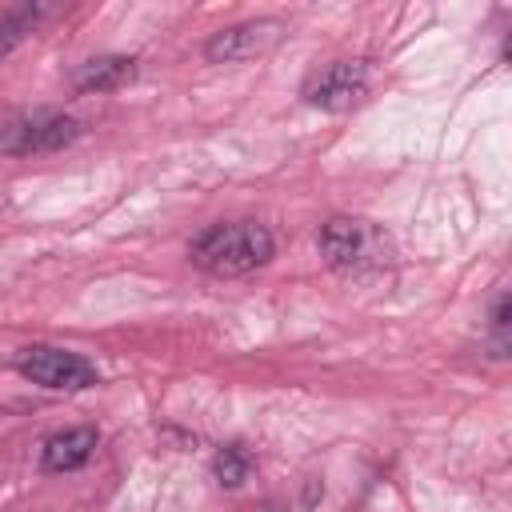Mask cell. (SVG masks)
Masks as SVG:
<instances>
[{
    "mask_svg": "<svg viewBox=\"0 0 512 512\" xmlns=\"http://www.w3.org/2000/svg\"><path fill=\"white\" fill-rule=\"evenodd\" d=\"M276 244L272 232L256 220H224V224H208L192 244L188 256L196 268H204L208 276H248L256 268H264L272 260Z\"/></svg>",
    "mask_w": 512,
    "mask_h": 512,
    "instance_id": "cell-1",
    "label": "cell"
},
{
    "mask_svg": "<svg viewBox=\"0 0 512 512\" xmlns=\"http://www.w3.org/2000/svg\"><path fill=\"white\" fill-rule=\"evenodd\" d=\"M320 256L328 268L344 272V276H372L392 268L396 260V244L392 236L360 216H332L320 224Z\"/></svg>",
    "mask_w": 512,
    "mask_h": 512,
    "instance_id": "cell-2",
    "label": "cell"
},
{
    "mask_svg": "<svg viewBox=\"0 0 512 512\" xmlns=\"http://www.w3.org/2000/svg\"><path fill=\"white\" fill-rule=\"evenodd\" d=\"M12 368L48 388V392H84V388H96L100 384V372L96 364H88L84 356L68 352V348H56V344H28L12 356Z\"/></svg>",
    "mask_w": 512,
    "mask_h": 512,
    "instance_id": "cell-3",
    "label": "cell"
},
{
    "mask_svg": "<svg viewBox=\"0 0 512 512\" xmlns=\"http://www.w3.org/2000/svg\"><path fill=\"white\" fill-rule=\"evenodd\" d=\"M368 96V68L360 60H336L304 80V100L324 112H348Z\"/></svg>",
    "mask_w": 512,
    "mask_h": 512,
    "instance_id": "cell-4",
    "label": "cell"
},
{
    "mask_svg": "<svg viewBox=\"0 0 512 512\" xmlns=\"http://www.w3.org/2000/svg\"><path fill=\"white\" fill-rule=\"evenodd\" d=\"M80 136V120L68 112H32L16 124H8L0 148L12 156H36V152H60Z\"/></svg>",
    "mask_w": 512,
    "mask_h": 512,
    "instance_id": "cell-5",
    "label": "cell"
},
{
    "mask_svg": "<svg viewBox=\"0 0 512 512\" xmlns=\"http://www.w3.org/2000/svg\"><path fill=\"white\" fill-rule=\"evenodd\" d=\"M280 40H284V24L280 20H244V24L220 28L204 44V56L212 64H240V60H256V56L272 52Z\"/></svg>",
    "mask_w": 512,
    "mask_h": 512,
    "instance_id": "cell-6",
    "label": "cell"
},
{
    "mask_svg": "<svg viewBox=\"0 0 512 512\" xmlns=\"http://www.w3.org/2000/svg\"><path fill=\"white\" fill-rule=\"evenodd\" d=\"M100 444V432L92 424H80V428H68V432H56L44 440V452H40V464L44 472H76L92 460Z\"/></svg>",
    "mask_w": 512,
    "mask_h": 512,
    "instance_id": "cell-7",
    "label": "cell"
},
{
    "mask_svg": "<svg viewBox=\"0 0 512 512\" xmlns=\"http://www.w3.org/2000/svg\"><path fill=\"white\" fill-rule=\"evenodd\" d=\"M132 76H136V60L132 56H92V60H84L72 72V88L80 96H88V92H116V88L132 84Z\"/></svg>",
    "mask_w": 512,
    "mask_h": 512,
    "instance_id": "cell-8",
    "label": "cell"
},
{
    "mask_svg": "<svg viewBox=\"0 0 512 512\" xmlns=\"http://www.w3.org/2000/svg\"><path fill=\"white\" fill-rule=\"evenodd\" d=\"M44 16V8L40 4H20V8H12L4 20H0V60L36 28V20Z\"/></svg>",
    "mask_w": 512,
    "mask_h": 512,
    "instance_id": "cell-9",
    "label": "cell"
},
{
    "mask_svg": "<svg viewBox=\"0 0 512 512\" xmlns=\"http://www.w3.org/2000/svg\"><path fill=\"white\" fill-rule=\"evenodd\" d=\"M216 476H220V484H228V488H236V484H244V476H248V468H252V460H248V452L240 448V444H228V448H220L216 452Z\"/></svg>",
    "mask_w": 512,
    "mask_h": 512,
    "instance_id": "cell-10",
    "label": "cell"
},
{
    "mask_svg": "<svg viewBox=\"0 0 512 512\" xmlns=\"http://www.w3.org/2000/svg\"><path fill=\"white\" fill-rule=\"evenodd\" d=\"M492 332H496L500 344H504V332H508V292L496 296V308H492Z\"/></svg>",
    "mask_w": 512,
    "mask_h": 512,
    "instance_id": "cell-11",
    "label": "cell"
}]
</instances>
